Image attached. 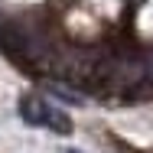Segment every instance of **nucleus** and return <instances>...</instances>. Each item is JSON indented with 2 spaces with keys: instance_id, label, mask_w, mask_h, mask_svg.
I'll list each match as a JSON object with an SVG mask.
<instances>
[{
  "instance_id": "f03ea898",
  "label": "nucleus",
  "mask_w": 153,
  "mask_h": 153,
  "mask_svg": "<svg viewBox=\"0 0 153 153\" xmlns=\"http://www.w3.org/2000/svg\"><path fill=\"white\" fill-rule=\"evenodd\" d=\"M46 88L56 94V98H65L68 104H91V94L88 91L72 88V85H65V82H46Z\"/></svg>"
},
{
  "instance_id": "7ed1b4c3",
  "label": "nucleus",
  "mask_w": 153,
  "mask_h": 153,
  "mask_svg": "<svg viewBox=\"0 0 153 153\" xmlns=\"http://www.w3.org/2000/svg\"><path fill=\"white\" fill-rule=\"evenodd\" d=\"M147 78L153 82V56H147Z\"/></svg>"
},
{
  "instance_id": "f257e3e1",
  "label": "nucleus",
  "mask_w": 153,
  "mask_h": 153,
  "mask_svg": "<svg viewBox=\"0 0 153 153\" xmlns=\"http://www.w3.org/2000/svg\"><path fill=\"white\" fill-rule=\"evenodd\" d=\"M20 117L30 127H42V130H52V134H72V117L39 94L20 98Z\"/></svg>"
}]
</instances>
